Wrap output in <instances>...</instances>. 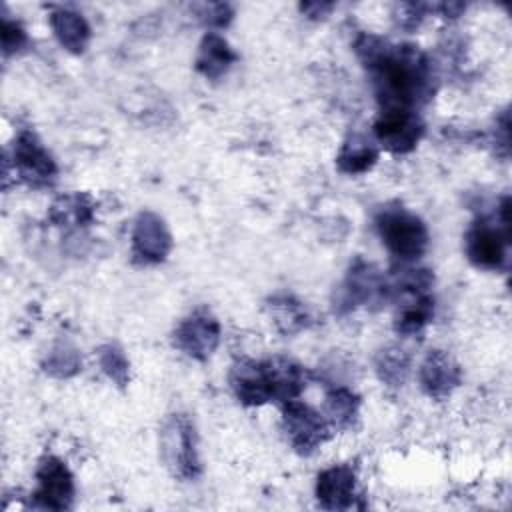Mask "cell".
I'll return each instance as SVG.
<instances>
[{
    "label": "cell",
    "mask_w": 512,
    "mask_h": 512,
    "mask_svg": "<svg viewBox=\"0 0 512 512\" xmlns=\"http://www.w3.org/2000/svg\"><path fill=\"white\" fill-rule=\"evenodd\" d=\"M360 52L366 56V64L374 70L380 96L388 108H406L426 92L428 72L422 54L408 46L398 50H386L380 40L364 38Z\"/></svg>",
    "instance_id": "6da1fadb"
},
{
    "label": "cell",
    "mask_w": 512,
    "mask_h": 512,
    "mask_svg": "<svg viewBox=\"0 0 512 512\" xmlns=\"http://www.w3.org/2000/svg\"><path fill=\"white\" fill-rule=\"evenodd\" d=\"M378 230L388 250L402 260H414L426 250L428 232L424 224L402 208L384 210L378 216Z\"/></svg>",
    "instance_id": "7a4b0ae2"
},
{
    "label": "cell",
    "mask_w": 512,
    "mask_h": 512,
    "mask_svg": "<svg viewBox=\"0 0 512 512\" xmlns=\"http://www.w3.org/2000/svg\"><path fill=\"white\" fill-rule=\"evenodd\" d=\"M162 452L174 474L194 478L198 474V454L194 442V428L182 414L174 416L162 432Z\"/></svg>",
    "instance_id": "3957f363"
},
{
    "label": "cell",
    "mask_w": 512,
    "mask_h": 512,
    "mask_svg": "<svg viewBox=\"0 0 512 512\" xmlns=\"http://www.w3.org/2000/svg\"><path fill=\"white\" fill-rule=\"evenodd\" d=\"M422 134L420 120L406 108H386L376 122L378 140L392 152H408Z\"/></svg>",
    "instance_id": "277c9868"
},
{
    "label": "cell",
    "mask_w": 512,
    "mask_h": 512,
    "mask_svg": "<svg viewBox=\"0 0 512 512\" xmlns=\"http://www.w3.org/2000/svg\"><path fill=\"white\" fill-rule=\"evenodd\" d=\"M284 426L292 446L302 454L312 452L326 438L324 420L312 408L294 400L284 410Z\"/></svg>",
    "instance_id": "5b68a950"
},
{
    "label": "cell",
    "mask_w": 512,
    "mask_h": 512,
    "mask_svg": "<svg viewBox=\"0 0 512 512\" xmlns=\"http://www.w3.org/2000/svg\"><path fill=\"white\" fill-rule=\"evenodd\" d=\"M174 342L186 354L194 358H206L216 348L218 322L208 312H196L178 326Z\"/></svg>",
    "instance_id": "8992f818"
},
{
    "label": "cell",
    "mask_w": 512,
    "mask_h": 512,
    "mask_svg": "<svg viewBox=\"0 0 512 512\" xmlns=\"http://www.w3.org/2000/svg\"><path fill=\"white\" fill-rule=\"evenodd\" d=\"M508 232H500L488 224H478L468 232L466 250L474 264L484 268H500L506 260Z\"/></svg>",
    "instance_id": "52a82bcc"
},
{
    "label": "cell",
    "mask_w": 512,
    "mask_h": 512,
    "mask_svg": "<svg viewBox=\"0 0 512 512\" xmlns=\"http://www.w3.org/2000/svg\"><path fill=\"white\" fill-rule=\"evenodd\" d=\"M38 480H40V488L36 496L44 508L60 510L70 504L72 476L60 460L56 458L44 460L38 470Z\"/></svg>",
    "instance_id": "ba28073f"
},
{
    "label": "cell",
    "mask_w": 512,
    "mask_h": 512,
    "mask_svg": "<svg viewBox=\"0 0 512 512\" xmlns=\"http://www.w3.org/2000/svg\"><path fill=\"white\" fill-rule=\"evenodd\" d=\"M170 250V234L164 222L152 214H140L134 228V254L144 262H160Z\"/></svg>",
    "instance_id": "9c48e42d"
},
{
    "label": "cell",
    "mask_w": 512,
    "mask_h": 512,
    "mask_svg": "<svg viewBox=\"0 0 512 512\" xmlns=\"http://www.w3.org/2000/svg\"><path fill=\"white\" fill-rule=\"evenodd\" d=\"M16 164H18L22 178H26L32 184H46L56 174V166H54L52 158L38 144V140L28 132H24L18 138Z\"/></svg>",
    "instance_id": "30bf717a"
},
{
    "label": "cell",
    "mask_w": 512,
    "mask_h": 512,
    "mask_svg": "<svg viewBox=\"0 0 512 512\" xmlns=\"http://www.w3.org/2000/svg\"><path fill=\"white\" fill-rule=\"evenodd\" d=\"M354 472L348 466H334L318 476L316 496L324 508H348L354 500Z\"/></svg>",
    "instance_id": "8fae6325"
},
{
    "label": "cell",
    "mask_w": 512,
    "mask_h": 512,
    "mask_svg": "<svg viewBox=\"0 0 512 512\" xmlns=\"http://www.w3.org/2000/svg\"><path fill=\"white\" fill-rule=\"evenodd\" d=\"M232 386L236 396L246 404H262L272 398L266 364L240 362L232 370Z\"/></svg>",
    "instance_id": "7c38bea8"
},
{
    "label": "cell",
    "mask_w": 512,
    "mask_h": 512,
    "mask_svg": "<svg viewBox=\"0 0 512 512\" xmlns=\"http://www.w3.org/2000/svg\"><path fill=\"white\" fill-rule=\"evenodd\" d=\"M458 380H460L458 366L446 354H442L440 350H434L428 354L420 370V382L430 396L442 398L450 394V390L458 384Z\"/></svg>",
    "instance_id": "4fadbf2b"
},
{
    "label": "cell",
    "mask_w": 512,
    "mask_h": 512,
    "mask_svg": "<svg viewBox=\"0 0 512 512\" xmlns=\"http://www.w3.org/2000/svg\"><path fill=\"white\" fill-rule=\"evenodd\" d=\"M264 364H266V372H268V380H270L272 398L290 402L304 388V378H302L300 366H296L284 358H274Z\"/></svg>",
    "instance_id": "5bb4252c"
},
{
    "label": "cell",
    "mask_w": 512,
    "mask_h": 512,
    "mask_svg": "<svg viewBox=\"0 0 512 512\" xmlns=\"http://www.w3.org/2000/svg\"><path fill=\"white\" fill-rule=\"evenodd\" d=\"M50 24L60 40V44L72 52H82L90 38V28L86 20L72 10H56L50 16Z\"/></svg>",
    "instance_id": "9a60e30c"
},
{
    "label": "cell",
    "mask_w": 512,
    "mask_h": 512,
    "mask_svg": "<svg viewBox=\"0 0 512 512\" xmlns=\"http://www.w3.org/2000/svg\"><path fill=\"white\" fill-rule=\"evenodd\" d=\"M234 62V52L230 50V46L226 44V40H222L216 34H208L202 44H200V54H198V70L206 76V78H218L222 76L228 66Z\"/></svg>",
    "instance_id": "2e32d148"
},
{
    "label": "cell",
    "mask_w": 512,
    "mask_h": 512,
    "mask_svg": "<svg viewBox=\"0 0 512 512\" xmlns=\"http://www.w3.org/2000/svg\"><path fill=\"white\" fill-rule=\"evenodd\" d=\"M374 160H376V150H374V146H372L366 138H362V136H352V138L344 144V148H342V152H340V156H338L340 168H342L344 172H352V174L368 170V168L374 164Z\"/></svg>",
    "instance_id": "e0dca14e"
},
{
    "label": "cell",
    "mask_w": 512,
    "mask_h": 512,
    "mask_svg": "<svg viewBox=\"0 0 512 512\" xmlns=\"http://www.w3.org/2000/svg\"><path fill=\"white\" fill-rule=\"evenodd\" d=\"M356 408H358V400L348 390H342V388L334 390L326 398L328 416L336 426H348L356 416Z\"/></svg>",
    "instance_id": "ac0fdd59"
},
{
    "label": "cell",
    "mask_w": 512,
    "mask_h": 512,
    "mask_svg": "<svg viewBox=\"0 0 512 512\" xmlns=\"http://www.w3.org/2000/svg\"><path fill=\"white\" fill-rule=\"evenodd\" d=\"M406 358L402 354H392V352H386L382 356V362H380V372H382V378L386 380H392V382H398L404 378V372H406Z\"/></svg>",
    "instance_id": "d6986e66"
},
{
    "label": "cell",
    "mask_w": 512,
    "mask_h": 512,
    "mask_svg": "<svg viewBox=\"0 0 512 512\" xmlns=\"http://www.w3.org/2000/svg\"><path fill=\"white\" fill-rule=\"evenodd\" d=\"M102 366L104 370L118 382H124L126 380V360L124 356L120 354V350L116 348H106L104 354H102Z\"/></svg>",
    "instance_id": "ffe728a7"
}]
</instances>
